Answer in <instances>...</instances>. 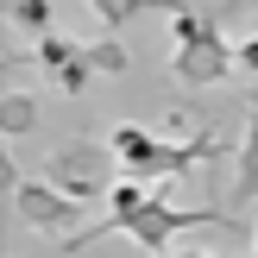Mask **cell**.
<instances>
[{"instance_id":"cell-1","label":"cell","mask_w":258,"mask_h":258,"mask_svg":"<svg viewBox=\"0 0 258 258\" xmlns=\"http://www.w3.org/2000/svg\"><path fill=\"white\" fill-rule=\"evenodd\" d=\"M170 76L189 88H221L233 82V44H227V32H214L202 13L176 7L170 13Z\"/></svg>"},{"instance_id":"cell-2","label":"cell","mask_w":258,"mask_h":258,"mask_svg":"<svg viewBox=\"0 0 258 258\" xmlns=\"http://www.w3.org/2000/svg\"><path fill=\"white\" fill-rule=\"evenodd\" d=\"M170 189L176 183H164L151 202H139L133 214H126V227L120 233L133 239V246H145V252H170V239L176 233H189V227H221V233H239V214L233 208H183V202H170Z\"/></svg>"},{"instance_id":"cell-3","label":"cell","mask_w":258,"mask_h":258,"mask_svg":"<svg viewBox=\"0 0 258 258\" xmlns=\"http://www.w3.org/2000/svg\"><path fill=\"white\" fill-rule=\"evenodd\" d=\"M44 183L57 189V196H70V202H95V196H107L113 183H120V164H113V151L101 145V139H70V145H57L44 158Z\"/></svg>"},{"instance_id":"cell-4","label":"cell","mask_w":258,"mask_h":258,"mask_svg":"<svg viewBox=\"0 0 258 258\" xmlns=\"http://www.w3.org/2000/svg\"><path fill=\"white\" fill-rule=\"evenodd\" d=\"M7 183H13V214H19L32 233H44V239H70L76 227H82V202L57 196L44 176H7Z\"/></svg>"},{"instance_id":"cell-5","label":"cell","mask_w":258,"mask_h":258,"mask_svg":"<svg viewBox=\"0 0 258 258\" xmlns=\"http://www.w3.org/2000/svg\"><path fill=\"white\" fill-rule=\"evenodd\" d=\"M38 63L50 70V82H57L63 95H88V88H95V70H88L82 44L63 38V32H38Z\"/></svg>"},{"instance_id":"cell-6","label":"cell","mask_w":258,"mask_h":258,"mask_svg":"<svg viewBox=\"0 0 258 258\" xmlns=\"http://www.w3.org/2000/svg\"><path fill=\"white\" fill-rule=\"evenodd\" d=\"M233 202H258V82L246 95V133L233 151Z\"/></svg>"},{"instance_id":"cell-7","label":"cell","mask_w":258,"mask_h":258,"mask_svg":"<svg viewBox=\"0 0 258 258\" xmlns=\"http://www.w3.org/2000/svg\"><path fill=\"white\" fill-rule=\"evenodd\" d=\"M88 7H95L101 32H113V38H120L126 25H133V19H145V13H164V19H170L183 0H88Z\"/></svg>"},{"instance_id":"cell-8","label":"cell","mask_w":258,"mask_h":258,"mask_svg":"<svg viewBox=\"0 0 258 258\" xmlns=\"http://www.w3.org/2000/svg\"><path fill=\"white\" fill-rule=\"evenodd\" d=\"M0 133H7V139L38 133V95H32V88L7 82V95H0Z\"/></svg>"},{"instance_id":"cell-9","label":"cell","mask_w":258,"mask_h":258,"mask_svg":"<svg viewBox=\"0 0 258 258\" xmlns=\"http://www.w3.org/2000/svg\"><path fill=\"white\" fill-rule=\"evenodd\" d=\"M189 13H202V19L214 25V32H239V25L258 19V0H183Z\"/></svg>"},{"instance_id":"cell-10","label":"cell","mask_w":258,"mask_h":258,"mask_svg":"<svg viewBox=\"0 0 258 258\" xmlns=\"http://www.w3.org/2000/svg\"><path fill=\"white\" fill-rule=\"evenodd\" d=\"M82 57H88V70H95V82H101V76H126V70H133V50H126V38H113V32L88 38Z\"/></svg>"},{"instance_id":"cell-11","label":"cell","mask_w":258,"mask_h":258,"mask_svg":"<svg viewBox=\"0 0 258 258\" xmlns=\"http://www.w3.org/2000/svg\"><path fill=\"white\" fill-rule=\"evenodd\" d=\"M0 13H7V25H19V32H50V0H0Z\"/></svg>"},{"instance_id":"cell-12","label":"cell","mask_w":258,"mask_h":258,"mask_svg":"<svg viewBox=\"0 0 258 258\" xmlns=\"http://www.w3.org/2000/svg\"><path fill=\"white\" fill-rule=\"evenodd\" d=\"M233 76H246V82H258V32L233 44Z\"/></svg>"},{"instance_id":"cell-13","label":"cell","mask_w":258,"mask_h":258,"mask_svg":"<svg viewBox=\"0 0 258 258\" xmlns=\"http://www.w3.org/2000/svg\"><path fill=\"white\" fill-rule=\"evenodd\" d=\"M151 258H208V252H176V246H170V252H151Z\"/></svg>"},{"instance_id":"cell-14","label":"cell","mask_w":258,"mask_h":258,"mask_svg":"<svg viewBox=\"0 0 258 258\" xmlns=\"http://www.w3.org/2000/svg\"><path fill=\"white\" fill-rule=\"evenodd\" d=\"M252 246H258V227H252Z\"/></svg>"}]
</instances>
